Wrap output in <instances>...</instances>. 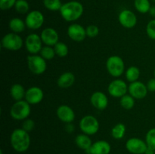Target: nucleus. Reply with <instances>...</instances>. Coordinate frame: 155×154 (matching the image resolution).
<instances>
[{
    "mask_svg": "<svg viewBox=\"0 0 155 154\" xmlns=\"http://www.w3.org/2000/svg\"><path fill=\"white\" fill-rule=\"evenodd\" d=\"M12 147L18 152H24L30 148L31 138L29 132L21 128H16L10 136Z\"/></svg>",
    "mask_w": 155,
    "mask_h": 154,
    "instance_id": "nucleus-1",
    "label": "nucleus"
},
{
    "mask_svg": "<svg viewBox=\"0 0 155 154\" xmlns=\"http://www.w3.org/2000/svg\"><path fill=\"white\" fill-rule=\"evenodd\" d=\"M59 11L64 21L73 22L81 18L84 11V8L83 5L79 2L71 1L62 5Z\"/></svg>",
    "mask_w": 155,
    "mask_h": 154,
    "instance_id": "nucleus-2",
    "label": "nucleus"
},
{
    "mask_svg": "<svg viewBox=\"0 0 155 154\" xmlns=\"http://www.w3.org/2000/svg\"><path fill=\"white\" fill-rule=\"evenodd\" d=\"M31 113L30 104L25 100L15 101L10 109V116L15 120L24 121L29 118Z\"/></svg>",
    "mask_w": 155,
    "mask_h": 154,
    "instance_id": "nucleus-3",
    "label": "nucleus"
},
{
    "mask_svg": "<svg viewBox=\"0 0 155 154\" xmlns=\"http://www.w3.org/2000/svg\"><path fill=\"white\" fill-rule=\"evenodd\" d=\"M106 69L111 76L118 78L125 72V63L121 57L112 55L107 59Z\"/></svg>",
    "mask_w": 155,
    "mask_h": 154,
    "instance_id": "nucleus-4",
    "label": "nucleus"
},
{
    "mask_svg": "<svg viewBox=\"0 0 155 154\" xmlns=\"http://www.w3.org/2000/svg\"><path fill=\"white\" fill-rule=\"evenodd\" d=\"M24 40L21 36L13 32L5 35L1 41V45L3 48L14 51L21 49L24 46Z\"/></svg>",
    "mask_w": 155,
    "mask_h": 154,
    "instance_id": "nucleus-5",
    "label": "nucleus"
},
{
    "mask_svg": "<svg viewBox=\"0 0 155 154\" xmlns=\"http://www.w3.org/2000/svg\"><path fill=\"white\" fill-rule=\"evenodd\" d=\"M79 126L83 134L94 135L99 130L100 124L96 117L92 115H86L80 119Z\"/></svg>",
    "mask_w": 155,
    "mask_h": 154,
    "instance_id": "nucleus-6",
    "label": "nucleus"
},
{
    "mask_svg": "<svg viewBox=\"0 0 155 154\" xmlns=\"http://www.w3.org/2000/svg\"><path fill=\"white\" fill-rule=\"evenodd\" d=\"M27 66L32 73L41 75L44 73L47 69L46 60L40 54H30L27 57Z\"/></svg>",
    "mask_w": 155,
    "mask_h": 154,
    "instance_id": "nucleus-7",
    "label": "nucleus"
},
{
    "mask_svg": "<svg viewBox=\"0 0 155 154\" xmlns=\"http://www.w3.org/2000/svg\"><path fill=\"white\" fill-rule=\"evenodd\" d=\"M129 85L127 82L121 79H115L109 84L107 91L109 95L113 98H120L128 92Z\"/></svg>",
    "mask_w": 155,
    "mask_h": 154,
    "instance_id": "nucleus-8",
    "label": "nucleus"
},
{
    "mask_svg": "<svg viewBox=\"0 0 155 154\" xmlns=\"http://www.w3.org/2000/svg\"><path fill=\"white\" fill-rule=\"evenodd\" d=\"M45 21L43 14L38 10H33L27 13L25 18L26 26L28 29L36 30L42 27Z\"/></svg>",
    "mask_w": 155,
    "mask_h": 154,
    "instance_id": "nucleus-9",
    "label": "nucleus"
},
{
    "mask_svg": "<svg viewBox=\"0 0 155 154\" xmlns=\"http://www.w3.org/2000/svg\"><path fill=\"white\" fill-rule=\"evenodd\" d=\"M42 41L40 35L31 33L26 37L24 41L26 49L30 54H38L40 52L42 46Z\"/></svg>",
    "mask_w": 155,
    "mask_h": 154,
    "instance_id": "nucleus-10",
    "label": "nucleus"
},
{
    "mask_svg": "<svg viewBox=\"0 0 155 154\" xmlns=\"http://www.w3.org/2000/svg\"><path fill=\"white\" fill-rule=\"evenodd\" d=\"M147 148L146 142L139 137H131L126 143V149L133 154H144Z\"/></svg>",
    "mask_w": 155,
    "mask_h": 154,
    "instance_id": "nucleus-11",
    "label": "nucleus"
},
{
    "mask_svg": "<svg viewBox=\"0 0 155 154\" xmlns=\"http://www.w3.org/2000/svg\"><path fill=\"white\" fill-rule=\"evenodd\" d=\"M67 33L71 40L77 42H83L87 36L86 29L79 24H71L68 27Z\"/></svg>",
    "mask_w": 155,
    "mask_h": 154,
    "instance_id": "nucleus-12",
    "label": "nucleus"
},
{
    "mask_svg": "<svg viewBox=\"0 0 155 154\" xmlns=\"http://www.w3.org/2000/svg\"><path fill=\"white\" fill-rule=\"evenodd\" d=\"M128 92L135 99H143L148 95V88L142 82L136 81L129 85Z\"/></svg>",
    "mask_w": 155,
    "mask_h": 154,
    "instance_id": "nucleus-13",
    "label": "nucleus"
},
{
    "mask_svg": "<svg viewBox=\"0 0 155 154\" xmlns=\"http://www.w3.org/2000/svg\"><path fill=\"white\" fill-rule=\"evenodd\" d=\"M118 21L120 25L126 29H132L137 24V17L132 11L123 10L118 15Z\"/></svg>",
    "mask_w": 155,
    "mask_h": 154,
    "instance_id": "nucleus-14",
    "label": "nucleus"
},
{
    "mask_svg": "<svg viewBox=\"0 0 155 154\" xmlns=\"http://www.w3.org/2000/svg\"><path fill=\"white\" fill-rule=\"evenodd\" d=\"M44 98V92L41 88L33 86L26 91L25 100L30 105H36L42 101Z\"/></svg>",
    "mask_w": 155,
    "mask_h": 154,
    "instance_id": "nucleus-15",
    "label": "nucleus"
},
{
    "mask_svg": "<svg viewBox=\"0 0 155 154\" xmlns=\"http://www.w3.org/2000/svg\"><path fill=\"white\" fill-rule=\"evenodd\" d=\"M56 115L59 120L64 123H72L76 117L74 110L70 106L63 104L59 106L56 110Z\"/></svg>",
    "mask_w": 155,
    "mask_h": 154,
    "instance_id": "nucleus-16",
    "label": "nucleus"
},
{
    "mask_svg": "<svg viewBox=\"0 0 155 154\" xmlns=\"http://www.w3.org/2000/svg\"><path fill=\"white\" fill-rule=\"evenodd\" d=\"M41 39L45 45L54 47L59 42V35L52 27H47L41 32Z\"/></svg>",
    "mask_w": 155,
    "mask_h": 154,
    "instance_id": "nucleus-17",
    "label": "nucleus"
},
{
    "mask_svg": "<svg viewBox=\"0 0 155 154\" xmlns=\"http://www.w3.org/2000/svg\"><path fill=\"white\" fill-rule=\"evenodd\" d=\"M90 103L95 109L104 110L108 106V98L102 91H95L91 95Z\"/></svg>",
    "mask_w": 155,
    "mask_h": 154,
    "instance_id": "nucleus-18",
    "label": "nucleus"
},
{
    "mask_svg": "<svg viewBox=\"0 0 155 154\" xmlns=\"http://www.w3.org/2000/svg\"><path fill=\"white\" fill-rule=\"evenodd\" d=\"M111 150L110 144L104 140L94 142L91 147L86 150L88 154H109Z\"/></svg>",
    "mask_w": 155,
    "mask_h": 154,
    "instance_id": "nucleus-19",
    "label": "nucleus"
},
{
    "mask_svg": "<svg viewBox=\"0 0 155 154\" xmlns=\"http://www.w3.org/2000/svg\"><path fill=\"white\" fill-rule=\"evenodd\" d=\"M75 75L71 72H63L57 80V84L61 88H68L71 87L75 82Z\"/></svg>",
    "mask_w": 155,
    "mask_h": 154,
    "instance_id": "nucleus-20",
    "label": "nucleus"
},
{
    "mask_svg": "<svg viewBox=\"0 0 155 154\" xmlns=\"http://www.w3.org/2000/svg\"><path fill=\"white\" fill-rule=\"evenodd\" d=\"M26 91L24 86L20 83L12 85L10 88V95L12 99L15 101H22L25 98Z\"/></svg>",
    "mask_w": 155,
    "mask_h": 154,
    "instance_id": "nucleus-21",
    "label": "nucleus"
},
{
    "mask_svg": "<svg viewBox=\"0 0 155 154\" xmlns=\"http://www.w3.org/2000/svg\"><path fill=\"white\" fill-rule=\"evenodd\" d=\"M76 145L83 150H87L91 147L92 143V140L89 137V135L86 134H80L76 137L75 138Z\"/></svg>",
    "mask_w": 155,
    "mask_h": 154,
    "instance_id": "nucleus-22",
    "label": "nucleus"
},
{
    "mask_svg": "<svg viewBox=\"0 0 155 154\" xmlns=\"http://www.w3.org/2000/svg\"><path fill=\"white\" fill-rule=\"evenodd\" d=\"M9 29L11 31L15 33H21L25 30L26 26L25 21H23L22 19L19 18H14L10 20L9 21Z\"/></svg>",
    "mask_w": 155,
    "mask_h": 154,
    "instance_id": "nucleus-23",
    "label": "nucleus"
},
{
    "mask_svg": "<svg viewBox=\"0 0 155 154\" xmlns=\"http://www.w3.org/2000/svg\"><path fill=\"white\" fill-rule=\"evenodd\" d=\"M139 76H140V69L137 66H131L127 68V69H126V79L130 82V83L138 81Z\"/></svg>",
    "mask_w": 155,
    "mask_h": 154,
    "instance_id": "nucleus-24",
    "label": "nucleus"
},
{
    "mask_svg": "<svg viewBox=\"0 0 155 154\" xmlns=\"http://www.w3.org/2000/svg\"><path fill=\"white\" fill-rule=\"evenodd\" d=\"M127 128L124 123H117L112 128L111 136L116 140H120L125 136Z\"/></svg>",
    "mask_w": 155,
    "mask_h": 154,
    "instance_id": "nucleus-25",
    "label": "nucleus"
},
{
    "mask_svg": "<svg viewBox=\"0 0 155 154\" xmlns=\"http://www.w3.org/2000/svg\"><path fill=\"white\" fill-rule=\"evenodd\" d=\"M134 6L137 11L142 14L149 12L151 7L149 0H134Z\"/></svg>",
    "mask_w": 155,
    "mask_h": 154,
    "instance_id": "nucleus-26",
    "label": "nucleus"
},
{
    "mask_svg": "<svg viewBox=\"0 0 155 154\" xmlns=\"http://www.w3.org/2000/svg\"><path fill=\"white\" fill-rule=\"evenodd\" d=\"M135 100L136 99L133 96H131L130 94H127L122 98H120V104L121 107H123L124 110H131L135 106Z\"/></svg>",
    "mask_w": 155,
    "mask_h": 154,
    "instance_id": "nucleus-27",
    "label": "nucleus"
},
{
    "mask_svg": "<svg viewBox=\"0 0 155 154\" xmlns=\"http://www.w3.org/2000/svg\"><path fill=\"white\" fill-rule=\"evenodd\" d=\"M39 54L46 60H52L56 55L55 51L53 46H48V45H44L41 49Z\"/></svg>",
    "mask_w": 155,
    "mask_h": 154,
    "instance_id": "nucleus-28",
    "label": "nucleus"
},
{
    "mask_svg": "<svg viewBox=\"0 0 155 154\" xmlns=\"http://www.w3.org/2000/svg\"><path fill=\"white\" fill-rule=\"evenodd\" d=\"M54 48L56 55L58 56L59 57H66L69 52V48H68V45L63 42H58L54 46Z\"/></svg>",
    "mask_w": 155,
    "mask_h": 154,
    "instance_id": "nucleus-29",
    "label": "nucleus"
},
{
    "mask_svg": "<svg viewBox=\"0 0 155 154\" xmlns=\"http://www.w3.org/2000/svg\"><path fill=\"white\" fill-rule=\"evenodd\" d=\"M43 5L48 10L51 11H60L62 5L61 0H43Z\"/></svg>",
    "mask_w": 155,
    "mask_h": 154,
    "instance_id": "nucleus-30",
    "label": "nucleus"
},
{
    "mask_svg": "<svg viewBox=\"0 0 155 154\" xmlns=\"http://www.w3.org/2000/svg\"><path fill=\"white\" fill-rule=\"evenodd\" d=\"M15 8L18 13L24 14L29 13L30 5H29V3L27 2V0H17Z\"/></svg>",
    "mask_w": 155,
    "mask_h": 154,
    "instance_id": "nucleus-31",
    "label": "nucleus"
},
{
    "mask_svg": "<svg viewBox=\"0 0 155 154\" xmlns=\"http://www.w3.org/2000/svg\"><path fill=\"white\" fill-rule=\"evenodd\" d=\"M145 142L148 147L151 148L155 150V128L148 130L145 135Z\"/></svg>",
    "mask_w": 155,
    "mask_h": 154,
    "instance_id": "nucleus-32",
    "label": "nucleus"
},
{
    "mask_svg": "<svg viewBox=\"0 0 155 154\" xmlns=\"http://www.w3.org/2000/svg\"><path fill=\"white\" fill-rule=\"evenodd\" d=\"M146 33L151 39L155 40V19L151 20L146 26Z\"/></svg>",
    "mask_w": 155,
    "mask_h": 154,
    "instance_id": "nucleus-33",
    "label": "nucleus"
},
{
    "mask_svg": "<svg viewBox=\"0 0 155 154\" xmlns=\"http://www.w3.org/2000/svg\"><path fill=\"white\" fill-rule=\"evenodd\" d=\"M86 31L87 37L89 38H95L99 34V28L96 25H94V24H91V25L88 26L86 28Z\"/></svg>",
    "mask_w": 155,
    "mask_h": 154,
    "instance_id": "nucleus-34",
    "label": "nucleus"
},
{
    "mask_svg": "<svg viewBox=\"0 0 155 154\" xmlns=\"http://www.w3.org/2000/svg\"><path fill=\"white\" fill-rule=\"evenodd\" d=\"M35 122L33 119H30V118H27L25 120L23 121L22 123V128L24 130H25L27 132H30V131H33L35 128Z\"/></svg>",
    "mask_w": 155,
    "mask_h": 154,
    "instance_id": "nucleus-35",
    "label": "nucleus"
},
{
    "mask_svg": "<svg viewBox=\"0 0 155 154\" xmlns=\"http://www.w3.org/2000/svg\"><path fill=\"white\" fill-rule=\"evenodd\" d=\"M17 0H0V8L2 11L9 10L15 5Z\"/></svg>",
    "mask_w": 155,
    "mask_h": 154,
    "instance_id": "nucleus-36",
    "label": "nucleus"
},
{
    "mask_svg": "<svg viewBox=\"0 0 155 154\" xmlns=\"http://www.w3.org/2000/svg\"><path fill=\"white\" fill-rule=\"evenodd\" d=\"M146 85L148 91L155 92V78H152L148 80Z\"/></svg>",
    "mask_w": 155,
    "mask_h": 154,
    "instance_id": "nucleus-37",
    "label": "nucleus"
},
{
    "mask_svg": "<svg viewBox=\"0 0 155 154\" xmlns=\"http://www.w3.org/2000/svg\"><path fill=\"white\" fill-rule=\"evenodd\" d=\"M66 130L68 132L71 133L72 131H74V125H71V123H68L67 124V126H66Z\"/></svg>",
    "mask_w": 155,
    "mask_h": 154,
    "instance_id": "nucleus-38",
    "label": "nucleus"
},
{
    "mask_svg": "<svg viewBox=\"0 0 155 154\" xmlns=\"http://www.w3.org/2000/svg\"><path fill=\"white\" fill-rule=\"evenodd\" d=\"M144 154H155V150L154 149H151V148L148 147L147 148L146 150H145V153Z\"/></svg>",
    "mask_w": 155,
    "mask_h": 154,
    "instance_id": "nucleus-39",
    "label": "nucleus"
},
{
    "mask_svg": "<svg viewBox=\"0 0 155 154\" xmlns=\"http://www.w3.org/2000/svg\"><path fill=\"white\" fill-rule=\"evenodd\" d=\"M148 13L150 14V15H151V16L155 18V6H151Z\"/></svg>",
    "mask_w": 155,
    "mask_h": 154,
    "instance_id": "nucleus-40",
    "label": "nucleus"
},
{
    "mask_svg": "<svg viewBox=\"0 0 155 154\" xmlns=\"http://www.w3.org/2000/svg\"><path fill=\"white\" fill-rule=\"evenodd\" d=\"M0 154H3V152H2V149L0 150Z\"/></svg>",
    "mask_w": 155,
    "mask_h": 154,
    "instance_id": "nucleus-41",
    "label": "nucleus"
},
{
    "mask_svg": "<svg viewBox=\"0 0 155 154\" xmlns=\"http://www.w3.org/2000/svg\"><path fill=\"white\" fill-rule=\"evenodd\" d=\"M154 78H155V69H154Z\"/></svg>",
    "mask_w": 155,
    "mask_h": 154,
    "instance_id": "nucleus-42",
    "label": "nucleus"
},
{
    "mask_svg": "<svg viewBox=\"0 0 155 154\" xmlns=\"http://www.w3.org/2000/svg\"><path fill=\"white\" fill-rule=\"evenodd\" d=\"M152 1H153V2H155V0H152Z\"/></svg>",
    "mask_w": 155,
    "mask_h": 154,
    "instance_id": "nucleus-43",
    "label": "nucleus"
}]
</instances>
